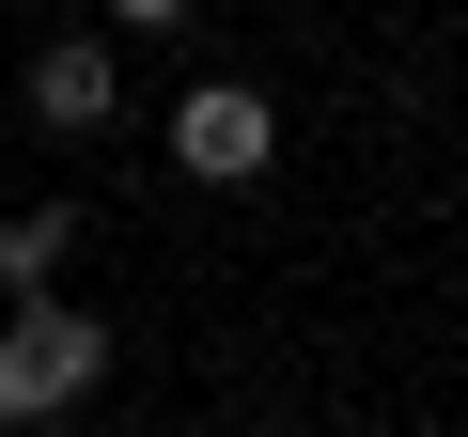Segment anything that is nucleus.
<instances>
[{
  "label": "nucleus",
  "instance_id": "nucleus-1",
  "mask_svg": "<svg viewBox=\"0 0 468 437\" xmlns=\"http://www.w3.org/2000/svg\"><path fill=\"white\" fill-rule=\"evenodd\" d=\"M94 375H110V328L79 297H16L0 313V421H63V406H94Z\"/></svg>",
  "mask_w": 468,
  "mask_h": 437
},
{
  "label": "nucleus",
  "instance_id": "nucleus-2",
  "mask_svg": "<svg viewBox=\"0 0 468 437\" xmlns=\"http://www.w3.org/2000/svg\"><path fill=\"white\" fill-rule=\"evenodd\" d=\"M172 156H187V187H250V172L282 156V125H266L250 79H203V94L172 110Z\"/></svg>",
  "mask_w": 468,
  "mask_h": 437
},
{
  "label": "nucleus",
  "instance_id": "nucleus-3",
  "mask_svg": "<svg viewBox=\"0 0 468 437\" xmlns=\"http://www.w3.org/2000/svg\"><path fill=\"white\" fill-rule=\"evenodd\" d=\"M32 110H48V125H110V110H125V79H110V48H94V32H63V48H32Z\"/></svg>",
  "mask_w": 468,
  "mask_h": 437
},
{
  "label": "nucleus",
  "instance_id": "nucleus-4",
  "mask_svg": "<svg viewBox=\"0 0 468 437\" xmlns=\"http://www.w3.org/2000/svg\"><path fill=\"white\" fill-rule=\"evenodd\" d=\"M63 250H79V218H63V203L0 218V313H16V297H48V282H63Z\"/></svg>",
  "mask_w": 468,
  "mask_h": 437
},
{
  "label": "nucleus",
  "instance_id": "nucleus-5",
  "mask_svg": "<svg viewBox=\"0 0 468 437\" xmlns=\"http://www.w3.org/2000/svg\"><path fill=\"white\" fill-rule=\"evenodd\" d=\"M110 16H125V32H187V0H110Z\"/></svg>",
  "mask_w": 468,
  "mask_h": 437
}]
</instances>
